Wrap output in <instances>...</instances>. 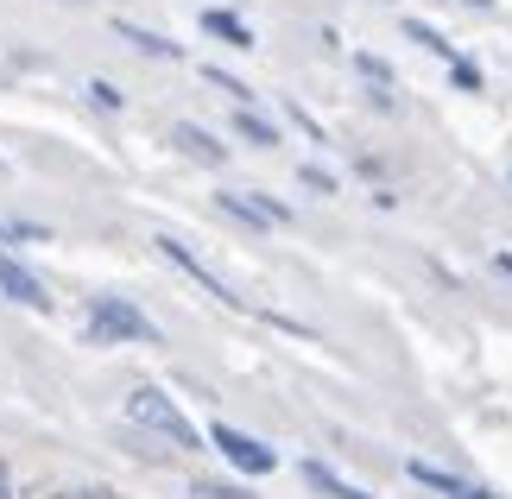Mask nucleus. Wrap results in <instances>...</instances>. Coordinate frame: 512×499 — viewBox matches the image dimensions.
<instances>
[{
  "label": "nucleus",
  "mask_w": 512,
  "mask_h": 499,
  "mask_svg": "<svg viewBox=\"0 0 512 499\" xmlns=\"http://www.w3.org/2000/svg\"><path fill=\"white\" fill-rule=\"evenodd\" d=\"M209 443L222 449V462H234L241 474H272V468H279V449H266L260 436H247V430H234V424H215Z\"/></svg>",
  "instance_id": "4"
},
{
  "label": "nucleus",
  "mask_w": 512,
  "mask_h": 499,
  "mask_svg": "<svg viewBox=\"0 0 512 499\" xmlns=\"http://www.w3.org/2000/svg\"><path fill=\"white\" fill-rule=\"evenodd\" d=\"M190 493H196V499H253L247 487H222V481H196Z\"/></svg>",
  "instance_id": "18"
},
{
  "label": "nucleus",
  "mask_w": 512,
  "mask_h": 499,
  "mask_svg": "<svg viewBox=\"0 0 512 499\" xmlns=\"http://www.w3.org/2000/svg\"><path fill=\"white\" fill-rule=\"evenodd\" d=\"M0 171H7V158H0Z\"/></svg>",
  "instance_id": "24"
},
{
  "label": "nucleus",
  "mask_w": 512,
  "mask_h": 499,
  "mask_svg": "<svg viewBox=\"0 0 512 499\" xmlns=\"http://www.w3.org/2000/svg\"><path fill=\"white\" fill-rule=\"evenodd\" d=\"M51 499H114V493L108 487H57Z\"/></svg>",
  "instance_id": "20"
},
{
  "label": "nucleus",
  "mask_w": 512,
  "mask_h": 499,
  "mask_svg": "<svg viewBox=\"0 0 512 499\" xmlns=\"http://www.w3.org/2000/svg\"><path fill=\"white\" fill-rule=\"evenodd\" d=\"M494 272H500V278H512V253H494Z\"/></svg>",
  "instance_id": "21"
},
{
  "label": "nucleus",
  "mask_w": 512,
  "mask_h": 499,
  "mask_svg": "<svg viewBox=\"0 0 512 499\" xmlns=\"http://www.w3.org/2000/svg\"><path fill=\"white\" fill-rule=\"evenodd\" d=\"M152 247H159V259H165V266H177V272L190 278V285H203V291L215 297V304H228V310H247V297L234 291L222 272H209L203 259H196V247H190V241H177V234H152Z\"/></svg>",
  "instance_id": "3"
},
{
  "label": "nucleus",
  "mask_w": 512,
  "mask_h": 499,
  "mask_svg": "<svg viewBox=\"0 0 512 499\" xmlns=\"http://www.w3.org/2000/svg\"><path fill=\"white\" fill-rule=\"evenodd\" d=\"M203 32L215 38V45H228V51H253V45H260L253 26L241 13H228V7H203Z\"/></svg>",
  "instance_id": "9"
},
{
  "label": "nucleus",
  "mask_w": 512,
  "mask_h": 499,
  "mask_svg": "<svg viewBox=\"0 0 512 499\" xmlns=\"http://www.w3.org/2000/svg\"><path fill=\"white\" fill-rule=\"evenodd\" d=\"M298 177H304V184H310V190H323V196H336V177H329L323 165H304Z\"/></svg>",
  "instance_id": "19"
},
{
  "label": "nucleus",
  "mask_w": 512,
  "mask_h": 499,
  "mask_svg": "<svg viewBox=\"0 0 512 499\" xmlns=\"http://www.w3.org/2000/svg\"><path fill=\"white\" fill-rule=\"evenodd\" d=\"M203 76H209V83H215V89H222V95H234V102H253V89H247V83H241V76H228V70H222V64H209V70H203Z\"/></svg>",
  "instance_id": "16"
},
{
  "label": "nucleus",
  "mask_w": 512,
  "mask_h": 499,
  "mask_svg": "<svg viewBox=\"0 0 512 499\" xmlns=\"http://www.w3.org/2000/svg\"><path fill=\"white\" fill-rule=\"evenodd\" d=\"M0 499H13V474H7V462H0Z\"/></svg>",
  "instance_id": "22"
},
{
  "label": "nucleus",
  "mask_w": 512,
  "mask_h": 499,
  "mask_svg": "<svg viewBox=\"0 0 512 499\" xmlns=\"http://www.w3.org/2000/svg\"><path fill=\"white\" fill-rule=\"evenodd\" d=\"M354 70L367 76V89H380L373 102H380V108H392V70L380 64V57H367V51H361V57H354Z\"/></svg>",
  "instance_id": "13"
},
{
  "label": "nucleus",
  "mask_w": 512,
  "mask_h": 499,
  "mask_svg": "<svg viewBox=\"0 0 512 499\" xmlns=\"http://www.w3.org/2000/svg\"><path fill=\"white\" fill-rule=\"evenodd\" d=\"M127 424H140L152 436H165L171 449H203V430L190 424L184 411H177V398L159 392V386H133L127 392Z\"/></svg>",
  "instance_id": "1"
},
{
  "label": "nucleus",
  "mask_w": 512,
  "mask_h": 499,
  "mask_svg": "<svg viewBox=\"0 0 512 499\" xmlns=\"http://www.w3.org/2000/svg\"><path fill=\"white\" fill-rule=\"evenodd\" d=\"M468 7H481V13H487V7H494V0H468Z\"/></svg>",
  "instance_id": "23"
},
{
  "label": "nucleus",
  "mask_w": 512,
  "mask_h": 499,
  "mask_svg": "<svg viewBox=\"0 0 512 499\" xmlns=\"http://www.w3.org/2000/svg\"><path fill=\"white\" fill-rule=\"evenodd\" d=\"M449 83H456V89H468V95H481V70L468 64V57H456V64H449Z\"/></svg>",
  "instance_id": "17"
},
{
  "label": "nucleus",
  "mask_w": 512,
  "mask_h": 499,
  "mask_svg": "<svg viewBox=\"0 0 512 499\" xmlns=\"http://www.w3.org/2000/svg\"><path fill=\"white\" fill-rule=\"evenodd\" d=\"M0 297H7V304H26V310H38V316L51 310V291H45V278H38V272H26V266H19V259L7 253V247H0Z\"/></svg>",
  "instance_id": "6"
},
{
  "label": "nucleus",
  "mask_w": 512,
  "mask_h": 499,
  "mask_svg": "<svg viewBox=\"0 0 512 499\" xmlns=\"http://www.w3.org/2000/svg\"><path fill=\"white\" fill-rule=\"evenodd\" d=\"M114 32H121V45H133L140 57H177V45H171V38L146 32V26H133V19H114Z\"/></svg>",
  "instance_id": "11"
},
{
  "label": "nucleus",
  "mask_w": 512,
  "mask_h": 499,
  "mask_svg": "<svg viewBox=\"0 0 512 499\" xmlns=\"http://www.w3.org/2000/svg\"><path fill=\"white\" fill-rule=\"evenodd\" d=\"M405 38H411V45H424V51H437L443 64H456V57H462V51L437 32V26H424V19H405Z\"/></svg>",
  "instance_id": "12"
},
{
  "label": "nucleus",
  "mask_w": 512,
  "mask_h": 499,
  "mask_svg": "<svg viewBox=\"0 0 512 499\" xmlns=\"http://www.w3.org/2000/svg\"><path fill=\"white\" fill-rule=\"evenodd\" d=\"M215 203H222V215H234V222H247V228H285L291 222V209L272 203L266 190H222Z\"/></svg>",
  "instance_id": "5"
},
{
  "label": "nucleus",
  "mask_w": 512,
  "mask_h": 499,
  "mask_svg": "<svg viewBox=\"0 0 512 499\" xmlns=\"http://www.w3.org/2000/svg\"><path fill=\"white\" fill-rule=\"evenodd\" d=\"M171 146L190 158V165H209V171H222L228 165V146L215 133H203L196 121H171Z\"/></svg>",
  "instance_id": "7"
},
{
  "label": "nucleus",
  "mask_w": 512,
  "mask_h": 499,
  "mask_svg": "<svg viewBox=\"0 0 512 499\" xmlns=\"http://www.w3.org/2000/svg\"><path fill=\"white\" fill-rule=\"evenodd\" d=\"M234 133H241V139H253V146H279V127H272V121H260L253 108H241V114H234Z\"/></svg>",
  "instance_id": "14"
},
{
  "label": "nucleus",
  "mask_w": 512,
  "mask_h": 499,
  "mask_svg": "<svg viewBox=\"0 0 512 499\" xmlns=\"http://www.w3.org/2000/svg\"><path fill=\"white\" fill-rule=\"evenodd\" d=\"M405 474H411V481H418L424 493H437V499H494L487 487L462 481V474H449V468H430V462H405Z\"/></svg>",
  "instance_id": "8"
},
{
  "label": "nucleus",
  "mask_w": 512,
  "mask_h": 499,
  "mask_svg": "<svg viewBox=\"0 0 512 499\" xmlns=\"http://www.w3.org/2000/svg\"><path fill=\"white\" fill-rule=\"evenodd\" d=\"M304 481L317 487L323 499H373V493H361V487H354V481H342V474L329 468V462H317V455H310V462H304Z\"/></svg>",
  "instance_id": "10"
},
{
  "label": "nucleus",
  "mask_w": 512,
  "mask_h": 499,
  "mask_svg": "<svg viewBox=\"0 0 512 499\" xmlns=\"http://www.w3.org/2000/svg\"><path fill=\"white\" fill-rule=\"evenodd\" d=\"M89 342H146L159 348L165 335L146 310H133L127 297H89Z\"/></svg>",
  "instance_id": "2"
},
{
  "label": "nucleus",
  "mask_w": 512,
  "mask_h": 499,
  "mask_svg": "<svg viewBox=\"0 0 512 499\" xmlns=\"http://www.w3.org/2000/svg\"><path fill=\"white\" fill-rule=\"evenodd\" d=\"M89 102H95V108H102V114H121V108H127V95H121V89H114V83H108V76H95V83H89Z\"/></svg>",
  "instance_id": "15"
}]
</instances>
